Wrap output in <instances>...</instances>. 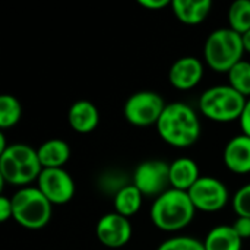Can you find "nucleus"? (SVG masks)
Returning a JSON list of instances; mask_svg holds the SVG:
<instances>
[{
  "label": "nucleus",
  "mask_w": 250,
  "mask_h": 250,
  "mask_svg": "<svg viewBox=\"0 0 250 250\" xmlns=\"http://www.w3.org/2000/svg\"><path fill=\"white\" fill-rule=\"evenodd\" d=\"M160 138L174 148H189L201 138V120L195 108L182 101L166 105L155 125Z\"/></svg>",
  "instance_id": "1"
},
{
  "label": "nucleus",
  "mask_w": 250,
  "mask_h": 250,
  "mask_svg": "<svg viewBox=\"0 0 250 250\" xmlns=\"http://www.w3.org/2000/svg\"><path fill=\"white\" fill-rule=\"evenodd\" d=\"M196 208L188 192L170 188L154 199L149 217L152 224L166 233H177L190 226Z\"/></svg>",
  "instance_id": "2"
},
{
  "label": "nucleus",
  "mask_w": 250,
  "mask_h": 250,
  "mask_svg": "<svg viewBox=\"0 0 250 250\" xmlns=\"http://www.w3.org/2000/svg\"><path fill=\"white\" fill-rule=\"evenodd\" d=\"M42 171L37 149L25 144H12L0 154V179L1 183L26 188L37 182Z\"/></svg>",
  "instance_id": "3"
},
{
  "label": "nucleus",
  "mask_w": 250,
  "mask_h": 250,
  "mask_svg": "<svg viewBox=\"0 0 250 250\" xmlns=\"http://www.w3.org/2000/svg\"><path fill=\"white\" fill-rule=\"evenodd\" d=\"M245 47L242 35L231 28H218L212 31L204 45L205 63L217 73H229V70L243 60Z\"/></svg>",
  "instance_id": "4"
},
{
  "label": "nucleus",
  "mask_w": 250,
  "mask_h": 250,
  "mask_svg": "<svg viewBox=\"0 0 250 250\" xmlns=\"http://www.w3.org/2000/svg\"><path fill=\"white\" fill-rule=\"evenodd\" d=\"M248 98L227 85H215L205 89L198 101L204 117L217 123H230L239 120Z\"/></svg>",
  "instance_id": "5"
},
{
  "label": "nucleus",
  "mask_w": 250,
  "mask_h": 250,
  "mask_svg": "<svg viewBox=\"0 0 250 250\" xmlns=\"http://www.w3.org/2000/svg\"><path fill=\"white\" fill-rule=\"evenodd\" d=\"M13 220L26 230L44 229L53 215V204L38 188L26 186L18 189L12 196Z\"/></svg>",
  "instance_id": "6"
},
{
  "label": "nucleus",
  "mask_w": 250,
  "mask_h": 250,
  "mask_svg": "<svg viewBox=\"0 0 250 250\" xmlns=\"http://www.w3.org/2000/svg\"><path fill=\"white\" fill-rule=\"evenodd\" d=\"M166 105L164 98L158 92L138 91L126 100L123 105V116L133 126L148 127L157 125Z\"/></svg>",
  "instance_id": "7"
},
{
  "label": "nucleus",
  "mask_w": 250,
  "mask_h": 250,
  "mask_svg": "<svg viewBox=\"0 0 250 250\" xmlns=\"http://www.w3.org/2000/svg\"><path fill=\"white\" fill-rule=\"evenodd\" d=\"M139 192L148 198H158L170 186V164L161 160H148L141 163L133 173L132 182Z\"/></svg>",
  "instance_id": "8"
},
{
  "label": "nucleus",
  "mask_w": 250,
  "mask_h": 250,
  "mask_svg": "<svg viewBox=\"0 0 250 250\" xmlns=\"http://www.w3.org/2000/svg\"><path fill=\"white\" fill-rule=\"evenodd\" d=\"M188 193L196 211L201 212H218L230 199L227 186L214 176H201Z\"/></svg>",
  "instance_id": "9"
},
{
  "label": "nucleus",
  "mask_w": 250,
  "mask_h": 250,
  "mask_svg": "<svg viewBox=\"0 0 250 250\" xmlns=\"http://www.w3.org/2000/svg\"><path fill=\"white\" fill-rule=\"evenodd\" d=\"M37 188L53 205L69 204L75 196V182L64 168H42Z\"/></svg>",
  "instance_id": "10"
},
{
  "label": "nucleus",
  "mask_w": 250,
  "mask_h": 250,
  "mask_svg": "<svg viewBox=\"0 0 250 250\" xmlns=\"http://www.w3.org/2000/svg\"><path fill=\"white\" fill-rule=\"evenodd\" d=\"M133 234L132 224L129 218L117 214L108 212L103 215L95 227V236L98 242L108 249H120L126 246Z\"/></svg>",
  "instance_id": "11"
},
{
  "label": "nucleus",
  "mask_w": 250,
  "mask_h": 250,
  "mask_svg": "<svg viewBox=\"0 0 250 250\" xmlns=\"http://www.w3.org/2000/svg\"><path fill=\"white\" fill-rule=\"evenodd\" d=\"M204 72V63L198 57L185 56L171 64L168 70V81L173 88L179 91H189L202 81Z\"/></svg>",
  "instance_id": "12"
},
{
  "label": "nucleus",
  "mask_w": 250,
  "mask_h": 250,
  "mask_svg": "<svg viewBox=\"0 0 250 250\" xmlns=\"http://www.w3.org/2000/svg\"><path fill=\"white\" fill-rule=\"evenodd\" d=\"M223 160L226 167L236 174L250 173V138L237 135L231 138L224 148Z\"/></svg>",
  "instance_id": "13"
},
{
  "label": "nucleus",
  "mask_w": 250,
  "mask_h": 250,
  "mask_svg": "<svg viewBox=\"0 0 250 250\" xmlns=\"http://www.w3.org/2000/svg\"><path fill=\"white\" fill-rule=\"evenodd\" d=\"M67 122L76 133H91L97 129L100 123L98 108L94 103L88 100H79L70 105L67 113Z\"/></svg>",
  "instance_id": "14"
},
{
  "label": "nucleus",
  "mask_w": 250,
  "mask_h": 250,
  "mask_svg": "<svg viewBox=\"0 0 250 250\" xmlns=\"http://www.w3.org/2000/svg\"><path fill=\"white\" fill-rule=\"evenodd\" d=\"M173 15L185 25L202 23L212 9L211 0H171Z\"/></svg>",
  "instance_id": "15"
},
{
  "label": "nucleus",
  "mask_w": 250,
  "mask_h": 250,
  "mask_svg": "<svg viewBox=\"0 0 250 250\" xmlns=\"http://www.w3.org/2000/svg\"><path fill=\"white\" fill-rule=\"evenodd\" d=\"M199 177L201 171L195 160L189 157H180L170 163V186L173 189L189 192Z\"/></svg>",
  "instance_id": "16"
},
{
  "label": "nucleus",
  "mask_w": 250,
  "mask_h": 250,
  "mask_svg": "<svg viewBox=\"0 0 250 250\" xmlns=\"http://www.w3.org/2000/svg\"><path fill=\"white\" fill-rule=\"evenodd\" d=\"M42 168H63L70 158V146L63 139H48L37 148Z\"/></svg>",
  "instance_id": "17"
},
{
  "label": "nucleus",
  "mask_w": 250,
  "mask_h": 250,
  "mask_svg": "<svg viewBox=\"0 0 250 250\" xmlns=\"http://www.w3.org/2000/svg\"><path fill=\"white\" fill-rule=\"evenodd\" d=\"M242 245L243 240L234 227L227 224L211 229L204 239L205 250H242Z\"/></svg>",
  "instance_id": "18"
},
{
  "label": "nucleus",
  "mask_w": 250,
  "mask_h": 250,
  "mask_svg": "<svg viewBox=\"0 0 250 250\" xmlns=\"http://www.w3.org/2000/svg\"><path fill=\"white\" fill-rule=\"evenodd\" d=\"M142 199H144V195L139 192V189L133 183L126 185L113 198L114 212L126 218H130L139 212L142 207Z\"/></svg>",
  "instance_id": "19"
},
{
  "label": "nucleus",
  "mask_w": 250,
  "mask_h": 250,
  "mask_svg": "<svg viewBox=\"0 0 250 250\" xmlns=\"http://www.w3.org/2000/svg\"><path fill=\"white\" fill-rule=\"evenodd\" d=\"M229 28L243 35L250 29V0H237L230 4L229 13Z\"/></svg>",
  "instance_id": "20"
},
{
  "label": "nucleus",
  "mask_w": 250,
  "mask_h": 250,
  "mask_svg": "<svg viewBox=\"0 0 250 250\" xmlns=\"http://www.w3.org/2000/svg\"><path fill=\"white\" fill-rule=\"evenodd\" d=\"M22 117V105L16 97L3 94L0 97V127L9 129L19 123Z\"/></svg>",
  "instance_id": "21"
},
{
  "label": "nucleus",
  "mask_w": 250,
  "mask_h": 250,
  "mask_svg": "<svg viewBox=\"0 0 250 250\" xmlns=\"http://www.w3.org/2000/svg\"><path fill=\"white\" fill-rule=\"evenodd\" d=\"M227 78L231 88H234L245 98H250V62L240 60L229 70Z\"/></svg>",
  "instance_id": "22"
},
{
  "label": "nucleus",
  "mask_w": 250,
  "mask_h": 250,
  "mask_svg": "<svg viewBox=\"0 0 250 250\" xmlns=\"http://www.w3.org/2000/svg\"><path fill=\"white\" fill-rule=\"evenodd\" d=\"M157 250H205L204 242L190 236H174L160 243Z\"/></svg>",
  "instance_id": "23"
},
{
  "label": "nucleus",
  "mask_w": 250,
  "mask_h": 250,
  "mask_svg": "<svg viewBox=\"0 0 250 250\" xmlns=\"http://www.w3.org/2000/svg\"><path fill=\"white\" fill-rule=\"evenodd\" d=\"M233 209L237 217L250 218V183L243 185L233 198Z\"/></svg>",
  "instance_id": "24"
},
{
  "label": "nucleus",
  "mask_w": 250,
  "mask_h": 250,
  "mask_svg": "<svg viewBox=\"0 0 250 250\" xmlns=\"http://www.w3.org/2000/svg\"><path fill=\"white\" fill-rule=\"evenodd\" d=\"M236 230V233L240 236L242 240L250 239V218L246 217H237L236 221L231 224Z\"/></svg>",
  "instance_id": "25"
},
{
  "label": "nucleus",
  "mask_w": 250,
  "mask_h": 250,
  "mask_svg": "<svg viewBox=\"0 0 250 250\" xmlns=\"http://www.w3.org/2000/svg\"><path fill=\"white\" fill-rule=\"evenodd\" d=\"M13 217V207H12V198H7L4 195L0 196V221L6 223Z\"/></svg>",
  "instance_id": "26"
},
{
  "label": "nucleus",
  "mask_w": 250,
  "mask_h": 250,
  "mask_svg": "<svg viewBox=\"0 0 250 250\" xmlns=\"http://www.w3.org/2000/svg\"><path fill=\"white\" fill-rule=\"evenodd\" d=\"M239 123H240L242 133L250 138V98H248V101L245 104V108H243L242 116L239 119Z\"/></svg>",
  "instance_id": "27"
},
{
  "label": "nucleus",
  "mask_w": 250,
  "mask_h": 250,
  "mask_svg": "<svg viewBox=\"0 0 250 250\" xmlns=\"http://www.w3.org/2000/svg\"><path fill=\"white\" fill-rule=\"evenodd\" d=\"M138 4L148 10H161L167 6H171L170 0H138Z\"/></svg>",
  "instance_id": "28"
},
{
  "label": "nucleus",
  "mask_w": 250,
  "mask_h": 250,
  "mask_svg": "<svg viewBox=\"0 0 250 250\" xmlns=\"http://www.w3.org/2000/svg\"><path fill=\"white\" fill-rule=\"evenodd\" d=\"M242 41H243L245 53H250V29L242 35Z\"/></svg>",
  "instance_id": "29"
},
{
  "label": "nucleus",
  "mask_w": 250,
  "mask_h": 250,
  "mask_svg": "<svg viewBox=\"0 0 250 250\" xmlns=\"http://www.w3.org/2000/svg\"><path fill=\"white\" fill-rule=\"evenodd\" d=\"M7 148H9V145H6V136H4V133L1 132V133H0V154L4 152Z\"/></svg>",
  "instance_id": "30"
}]
</instances>
